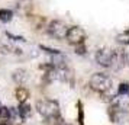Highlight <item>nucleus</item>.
Returning <instances> with one entry per match:
<instances>
[{"label": "nucleus", "mask_w": 129, "mask_h": 125, "mask_svg": "<svg viewBox=\"0 0 129 125\" xmlns=\"http://www.w3.org/2000/svg\"><path fill=\"white\" fill-rule=\"evenodd\" d=\"M113 55H115V49L107 47L99 48L96 54H94V60L100 67L103 68H110L112 67V61H113Z\"/></svg>", "instance_id": "39448f33"}, {"label": "nucleus", "mask_w": 129, "mask_h": 125, "mask_svg": "<svg viewBox=\"0 0 129 125\" xmlns=\"http://www.w3.org/2000/svg\"><path fill=\"white\" fill-rule=\"evenodd\" d=\"M15 97L18 99L19 103L26 102V101H28V97H29V90L26 89L25 86H18L16 90H15Z\"/></svg>", "instance_id": "9d476101"}, {"label": "nucleus", "mask_w": 129, "mask_h": 125, "mask_svg": "<svg viewBox=\"0 0 129 125\" xmlns=\"http://www.w3.org/2000/svg\"><path fill=\"white\" fill-rule=\"evenodd\" d=\"M7 35L10 36V38H15L13 35H10V34H7ZM16 41H23V38H20V36H16Z\"/></svg>", "instance_id": "a211bd4d"}, {"label": "nucleus", "mask_w": 129, "mask_h": 125, "mask_svg": "<svg viewBox=\"0 0 129 125\" xmlns=\"http://www.w3.org/2000/svg\"><path fill=\"white\" fill-rule=\"evenodd\" d=\"M0 125H13L12 122H3V124H0Z\"/></svg>", "instance_id": "6ab92c4d"}, {"label": "nucleus", "mask_w": 129, "mask_h": 125, "mask_svg": "<svg viewBox=\"0 0 129 125\" xmlns=\"http://www.w3.org/2000/svg\"><path fill=\"white\" fill-rule=\"evenodd\" d=\"M68 29H70V26L65 23L64 20H61V19H54V20H51V22L48 23L47 34L51 36V38L57 39V41H62V39H65Z\"/></svg>", "instance_id": "7ed1b4c3"}, {"label": "nucleus", "mask_w": 129, "mask_h": 125, "mask_svg": "<svg viewBox=\"0 0 129 125\" xmlns=\"http://www.w3.org/2000/svg\"><path fill=\"white\" fill-rule=\"evenodd\" d=\"M117 42L122 44V45H125V47H128L129 45V28L117 35Z\"/></svg>", "instance_id": "4468645a"}, {"label": "nucleus", "mask_w": 129, "mask_h": 125, "mask_svg": "<svg viewBox=\"0 0 129 125\" xmlns=\"http://www.w3.org/2000/svg\"><path fill=\"white\" fill-rule=\"evenodd\" d=\"M32 112H34V109H32V106H30L28 102H22V103H19V106H18V116L20 118L22 122H26V121L32 116Z\"/></svg>", "instance_id": "1a4fd4ad"}, {"label": "nucleus", "mask_w": 129, "mask_h": 125, "mask_svg": "<svg viewBox=\"0 0 129 125\" xmlns=\"http://www.w3.org/2000/svg\"><path fill=\"white\" fill-rule=\"evenodd\" d=\"M125 66H126V60H125L123 49H115V55H113V61H112L110 70H113V71H120Z\"/></svg>", "instance_id": "0eeeda50"}, {"label": "nucleus", "mask_w": 129, "mask_h": 125, "mask_svg": "<svg viewBox=\"0 0 129 125\" xmlns=\"http://www.w3.org/2000/svg\"><path fill=\"white\" fill-rule=\"evenodd\" d=\"M88 86L93 92L99 93V95H103L105 92H107L113 87L110 76L106 74V73H94L88 80Z\"/></svg>", "instance_id": "f03ea898"}, {"label": "nucleus", "mask_w": 129, "mask_h": 125, "mask_svg": "<svg viewBox=\"0 0 129 125\" xmlns=\"http://www.w3.org/2000/svg\"><path fill=\"white\" fill-rule=\"evenodd\" d=\"M116 95L117 96H129V83L128 82H122V83L117 84Z\"/></svg>", "instance_id": "f8f14e48"}, {"label": "nucleus", "mask_w": 129, "mask_h": 125, "mask_svg": "<svg viewBox=\"0 0 129 125\" xmlns=\"http://www.w3.org/2000/svg\"><path fill=\"white\" fill-rule=\"evenodd\" d=\"M0 106H2V105H0Z\"/></svg>", "instance_id": "412c9836"}, {"label": "nucleus", "mask_w": 129, "mask_h": 125, "mask_svg": "<svg viewBox=\"0 0 129 125\" xmlns=\"http://www.w3.org/2000/svg\"><path fill=\"white\" fill-rule=\"evenodd\" d=\"M74 53L77 55H86L87 54V47H86V42H83L80 45H76L74 47Z\"/></svg>", "instance_id": "2eb2a0df"}, {"label": "nucleus", "mask_w": 129, "mask_h": 125, "mask_svg": "<svg viewBox=\"0 0 129 125\" xmlns=\"http://www.w3.org/2000/svg\"><path fill=\"white\" fill-rule=\"evenodd\" d=\"M35 109H36V112L42 116V119L52 118V116H57V115L61 113L58 101L49 99V97H41V99H38L35 103Z\"/></svg>", "instance_id": "f257e3e1"}, {"label": "nucleus", "mask_w": 129, "mask_h": 125, "mask_svg": "<svg viewBox=\"0 0 129 125\" xmlns=\"http://www.w3.org/2000/svg\"><path fill=\"white\" fill-rule=\"evenodd\" d=\"M123 53H125V60H126V66H129V45H128V47H125Z\"/></svg>", "instance_id": "f3484780"}, {"label": "nucleus", "mask_w": 129, "mask_h": 125, "mask_svg": "<svg viewBox=\"0 0 129 125\" xmlns=\"http://www.w3.org/2000/svg\"><path fill=\"white\" fill-rule=\"evenodd\" d=\"M78 122H80V125H84V111H83L81 102H78Z\"/></svg>", "instance_id": "dca6fc26"}, {"label": "nucleus", "mask_w": 129, "mask_h": 125, "mask_svg": "<svg viewBox=\"0 0 129 125\" xmlns=\"http://www.w3.org/2000/svg\"><path fill=\"white\" fill-rule=\"evenodd\" d=\"M62 125H71V124H62Z\"/></svg>", "instance_id": "aec40b11"}, {"label": "nucleus", "mask_w": 129, "mask_h": 125, "mask_svg": "<svg viewBox=\"0 0 129 125\" xmlns=\"http://www.w3.org/2000/svg\"><path fill=\"white\" fill-rule=\"evenodd\" d=\"M13 19V12L10 9H0V20L3 23H7Z\"/></svg>", "instance_id": "9b49d317"}, {"label": "nucleus", "mask_w": 129, "mask_h": 125, "mask_svg": "<svg viewBox=\"0 0 129 125\" xmlns=\"http://www.w3.org/2000/svg\"><path fill=\"white\" fill-rule=\"evenodd\" d=\"M44 124H47V125H62V124H65V122H64V119H62V116H61V113H59L57 116L44 119Z\"/></svg>", "instance_id": "ddd939ff"}, {"label": "nucleus", "mask_w": 129, "mask_h": 125, "mask_svg": "<svg viewBox=\"0 0 129 125\" xmlns=\"http://www.w3.org/2000/svg\"><path fill=\"white\" fill-rule=\"evenodd\" d=\"M86 31L80 28V26H70V29L67 32V36H65V41L68 42L70 45L76 47V45H80L83 42H86Z\"/></svg>", "instance_id": "423d86ee"}, {"label": "nucleus", "mask_w": 129, "mask_h": 125, "mask_svg": "<svg viewBox=\"0 0 129 125\" xmlns=\"http://www.w3.org/2000/svg\"><path fill=\"white\" fill-rule=\"evenodd\" d=\"M12 79L13 82L19 86H23L26 82H28V79H29V74H28V70L26 68H22V67H19L16 70H13L12 71Z\"/></svg>", "instance_id": "6e6552de"}, {"label": "nucleus", "mask_w": 129, "mask_h": 125, "mask_svg": "<svg viewBox=\"0 0 129 125\" xmlns=\"http://www.w3.org/2000/svg\"><path fill=\"white\" fill-rule=\"evenodd\" d=\"M107 115H109L110 122H113V124H116V125H123L125 121H126V118H128V112L122 106H119L117 103H115V102L109 103Z\"/></svg>", "instance_id": "20e7f679"}]
</instances>
